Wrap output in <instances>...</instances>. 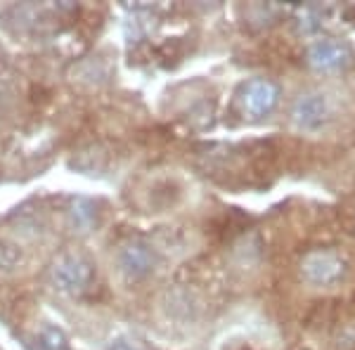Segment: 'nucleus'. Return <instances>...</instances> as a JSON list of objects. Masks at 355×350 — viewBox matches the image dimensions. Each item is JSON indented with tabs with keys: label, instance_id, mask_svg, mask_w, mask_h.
Listing matches in <instances>:
<instances>
[{
	"label": "nucleus",
	"instance_id": "0eeeda50",
	"mask_svg": "<svg viewBox=\"0 0 355 350\" xmlns=\"http://www.w3.org/2000/svg\"><path fill=\"white\" fill-rule=\"evenodd\" d=\"M41 348L43 350H71L67 343V338L57 329H53V326H48V329L41 334Z\"/></svg>",
	"mask_w": 355,
	"mask_h": 350
},
{
	"label": "nucleus",
	"instance_id": "f03ea898",
	"mask_svg": "<svg viewBox=\"0 0 355 350\" xmlns=\"http://www.w3.org/2000/svg\"><path fill=\"white\" fill-rule=\"evenodd\" d=\"M279 102V88L270 78H254V81L242 85L239 93V105H242L244 116L263 119L275 112Z\"/></svg>",
	"mask_w": 355,
	"mask_h": 350
},
{
	"label": "nucleus",
	"instance_id": "39448f33",
	"mask_svg": "<svg viewBox=\"0 0 355 350\" xmlns=\"http://www.w3.org/2000/svg\"><path fill=\"white\" fill-rule=\"evenodd\" d=\"M53 277L62 291H81L90 282V265L76 256H67L55 265Z\"/></svg>",
	"mask_w": 355,
	"mask_h": 350
},
{
	"label": "nucleus",
	"instance_id": "7ed1b4c3",
	"mask_svg": "<svg viewBox=\"0 0 355 350\" xmlns=\"http://www.w3.org/2000/svg\"><path fill=\"white\" fill-rule=\"evenodd\" d=\"M329 119L327 97L320 93H303L291 105V121L301 130H320Z\"/></svg>",
	"mask_w": 355,
	"mask_h": 350
},
{
	"label": "nucleus",
	"instance_id": "423d86ee",
	"mask_svg": "<svg viewBox=\"0 0 355 350\" xmlns=\"http://www.w3.org/2000/svg\"><path fill=\"white\" fill-rule=\"evenodd\" d=\"M154 261H157L154 251L147 244H142V242L128 244L121 251V268H123V272L130 274L133 279L150 274L152 268H154Z\"/></svg>",
	"mask_w": 355,
	"mask_h": 350
},
{
	"label": "nucleus",
	"instance_id": "1a4fd4ad",
	"mask_svg": "<svg viewBox=\"0 0 355 350\" xmlns=\"http://www.w3.org/2000/svg\"><path fill=\"white\" fill-rule=\"evenodd\" d=\"M112 350H142L137 343H128V341H119L116 346H112Z\"/></svg>",
	"mask_w": 355,
	"mask_h": 350
},
{
	"label": "nucleus",
	"instance_id": "6e6552de",
	"mask_svg": "<svg viewBox=\"0 0 355 350\" xmlns=\"http://www.w3.org/2000/svg\"><path fill=\"white\" fill-rule=\"evenodd\" d=\"M17 263H19V254H17L15 246L0 244V270H3V272H12Z\"/></svg>",
	"mask_w": 355,
	"mask_h": 350
},
{
	"label": "nucleus",
	"instance_id": "f257e3e1",
	"mask_svg": "<svg viewBox=\"0 0 355 350\" xmlns=\"http://www.w3.org/2000/svg\"><path fill=\"white\" fill-rule=\"evenodd\" d=\"M301 277L306 284L318 286V289L336 286L346 277V263L336 251L313 249L301 258Z\"/></svg>",
	"mask_w": 355,
	"mask_h": 350
},
{
	"label": "nucleus",
	"instance_id": "20e7f679",
	"mask_svg": "<svg viewBox=\"0 0 355 350\" xmlns=\"http://www.w3.org/2000/svg\"><path fill=\"white\" fill-rule=\"evenodd\" d=\"M308 64L322 73L339 71V69L351 64V50L346 43L324 38V41H318L308 48Z\"/></svg>",
	"mask_w": 355,
	"mask_h": 350
}]
</instances>
